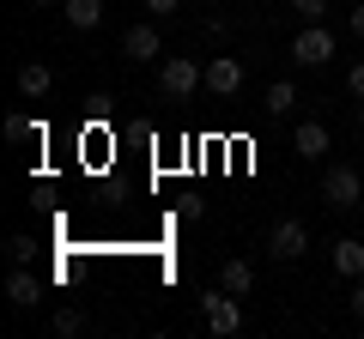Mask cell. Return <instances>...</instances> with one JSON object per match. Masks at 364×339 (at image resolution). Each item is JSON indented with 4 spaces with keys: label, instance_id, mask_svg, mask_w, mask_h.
<instances>
[{
    "label": "cell",
    "instance_id": "1",
    "mask_svg": "<svg viewBox=\"0 0 364 339\" xmlns=\"http://www.w3.org/2000/svg\"><path fill=\"white\" fill-rule=\"evenodd\" d=\"M207 85V67L200 61H188V55H164L158 61V91L164 97H188V91H200Z\"/></svg>",
    "mask_w": 364,
    "mask_h": 339
},
{
    "label": "cell",
    "instance_id": "2",
    "mask_svg": "<svg viewBox=\"0 0 364 339\" xmlns=\"http://www.w3.org/2000/svg\"><path fill=\"white\" fill-rule=\"evenodd\" d=\"M200 315H207V333H219V339L243 333V303H237V291H225V285L200 297Z\"/></svg>",
    "mask_w": 364,
    "mask_h": 339
},
{
    "label": "cell",
    "instance_id": "3",
    "mask_svg": "<svg viewBox=\"0 0 364 339\" xmlns=\"http://www.w3.org/2000/svg\"><path fill=\"white\" fill-rule=\"evenodd\" d=\"M322 200H328L334 212H352V206L364 200V176H358L352 164H328V176H322Z\"/></svg>",
    "mask_w": 364,
    "mask_h": 339
},
{
    "label": "cell",
    "instance_id": "4",
    "mask_svg": "<svg viewBox=\"0 0 364 339\" xmlns=\"http://www.w3.org/2000/svg\"><path fill=\"white\" fill-rule=\"evenodd\" d=\"M291 61L298 67H328L334 61V30L328 25H304L298 37H291Z\"/></svg>",
    "mask_w": 364,
    "mask_h": 339
},
{
    "label": "cell",
    "instance_id": "5",
    "mask_svg": "<svg viewBox=\"0 0 364 339\" xmlns=\"http://www.w3.org/2000/svg\"><path fill=\"white\" fill-rule=\"evenodd\" d=\"M267 248L279 255V261H298L304 248H310V230H304V218H279L267 230Z\"/></svg>",
    "mask_w": 364,
    "mask_h": 339
},
{
    "label": "cell",
    "instance_id": "6",
    "mask_svg": "<svg viewBox=\"0 0 364 339\" xmlns=\"http://www.w3.org/2000/svg\"><path fill=\"white\" fill-rule=\"evenodd\" d=\"M207 91L213 97H237L243 91V61H237V55H213L207 61Z\"/></svg>",
    "mask_w": 364,
    "mask_h": 339
},
{
    "label": "cell",
    "instance_id": "7",
    "mask_svg": "<svg viewBox=\"0 0 364 339\" xmlns=\"http://www.w3.org/2000/svg\"><path fill=\"white\" fill-rule=\"evenodd\" d=\"M122 55H134V61H158V55H164V37H158V25H128L122 30Z\"/></svg>",
    "mask_w": 364,
    "mask_h": 339
},
{
    "label": "cell",
    "instance_id": "8",
    "mask_svg": "<svg viewBox=\"0 0 364 339\" xmlns=\"http://www.w3.org/2000/svg\"><path fill=\"white\" fill-rule=\"evenodd\" d=\"M291 152H298V157H328V121H298Z\"/></svg>",
    "mask_w": 364,
    "mask_h": 339
},
{
    "label": "cell",
    "instance_id": "9",
    "mask_svg": "<svg viewBox=\"0 0 364 339\" xmlns=\"http://www.w3.org/2000/svg\"><path fill=\"white\" fill-rule=\"evenodd\" d=\"M334 273L340 279H364V243L358 236H340L334 243Z\"/></svg>",
    "mask_w": 364,
    "mask_h": 339
},
{
    "label": "cell",
    "instance_id": "10",
    "mask_svg": "<svg viewBox=\"0 0 364 339\" xmlns=\"http://www.w3.org/2000/svg\"><path fill=\"white\" fill-rule=\"evenodd\" d=\"M219 285H225V291H237V297H249V291H255V267H249L243 255H231V261L219 267Z\"/></svg>",
    "mask_w": 364,
    "mask_h": 339
},
{
    "label": "cell",
    "instance_id": "11",
    "mask_svg": "<svg viewBox=\"0 0 364 339\" xmlns=\"http://www.w3.org/2000/svg\"><path fill=\"white\" fill-rule=\"evenodd\" d=\"M37 297H43V285L25 273V267H13V273H6V303H13V309H31Z\"/></svg>",
    "mask_w": 364,
    "mask_h": 339
},
{
    "label": "cell",
    "instance_id": "12",
    "mask_svg": "<svg viewBox=\"0 0 364 339\" xmlns=\"http://www.w3.org/2000/svg\"><path fill=\"white\" fill-rule=\"evenodd\" d=\"M61 13L73 30H97L104 25V0H61Z\"/></svg>",
    "mask_w": 364,
    "mask_h": 339
},
{
    "label": "cell",
    "instance_id": "13",
    "mask_svg": "<svg viewBox=\"0 0 364 339\" xmlns=\"http://www.w3.org/2000/svg\"><path fill=\"white\" fill-rule=\"evenodd\" d=\"M49 85H55V73L43 61H25L18 67V97H49Z\"/></svg>",
    "mask_w": 364,
    "mask_h": 339
},
{
    "label": "cell",
    "instance_id": "14",
    "mask_svg": "<svg viewBox=\"0 0 364 339\" xmlns=\"http://www.w3.org/2000/svg\"><path fill=\"white\" fill-rule=\"evenodd\" d=\"M261 104H267V116H286V109H298V85H291V79H273Z\"/></svg>",
    "mask_w": 364,
    "mask_h": 339
},
{
    "label": "cell",
    "instance_id": "15",
    "mask_svg": "<svg viewBox=\"0 0 364 339\" xmlns=\"http://www.w3.org/2000/svg\"><path fill=\"white\" fill-rule=\"evenodd\" d=\"M6 140H13V145L37 140V145H43V121H31V116H6Z\"/></svg>",
    "mask_w": 364,
    "mask_h": 339
},
{
    "label": "cell",
    "instance_id": "16",
    "mask_svg": "<svg viewBox=\"0 0 364 339\" xmlns=\"http://www.w3.org/2000/svg\"><path fill=\"white\" fill-rule=\"evenodd\" d=\"M55 333H61V339H79V333H85V309H61V315H55Z\"/></svg>",
    "mask_w": 364,
    "mask_h": 339
},
{
    "label": "cell",
    "instance_id": "17",
    "mask_svg": "<svg viewBox=\"0 0 364 339\" xmlns=\"http://www.w3.org/2000/svg\"><path fill=\"white\" fill-rule=\"evenodd\" d=\"M31 255H37V236H6V261L13 267H25Z\"/></svg>",
    "mask_w": 364,
    "mask_h": 339
},
{
    "label": "cell",
    "instance_id": "18",
    "mask_svg": "<svg viewBox=\"0 0 364 339\" xmlns=\"http://www.w3.org/2000/svg\"><path fill=\"white\" fill-rule=\"evenodd\" d=\"M286 6L304 18V25H322V18H328V0H286Z\"/></svg>",
    "mask_w": 364,
    "mask_h": 339
},
{
    "label": "cell",
    "instance_id": "19",
    "mask_svg": "<svg viewBox=\"0 0 364 339\" xmlns=\"http://www.w3.org/2000/svg\"><path fill=\"white\" fill-rule=\"evenodd\" d=\"M346 91L364 104V61H352V67H346Z\"/></svg>",
    "mask_w": 364,
    "mask_h": 339
},
{
    "label": "cell",
    "instance_id": "20",
    "mask_svg": "<svg viewBox=\"0 0 364 339\" xmlns=\"http://www.w3.org/2000/svg\"><path fill=\"white\" fill-rule=\"evenodd\" d=\"M146 13H152V18H170V13H182V0H146Z\"/></svg>",
    "mask_w": 364,
    "mask_h": 339
},
{
    "label": "cell",
    "instance_id": "21",
    "mask_svg": "<svg viewBox=\"0 0 364 339\" xmlns=\"http://www.w3.org/2000/svg\"><path fill=\"white\" fill-rule=\"evenodd\" d=\"M346 309H352V315H358V321H364V285H352V297H346Z\"/></svg>",
    "mask_w": 364,
    "mask_h": 339
},
{
    "label": "cell",
    "instance_id": "22",
    "mask_svg": "<svg viewBox=\"0 0 364 339\" xmlns=\"http://www.w3.org/2000/svg\"><path fill=\"white\" fill-rule=\"evenodd\" d=\"M346 25H352V37L364 43V6H352V18H346Z\"/></svg>",
    "mask_w": 364,
    "mask_h": 339
},
{
    "label": "cell",
    "instance_id": "23",
    "mask_svg": "<svg viewBox=\"0 0 364 339\" xmlns=\"http://www.w3.org/2000/svg\"><path fill=\"white\" fill-rule=\"evenodd\" d=\"M31 6H61V0H31Z\"/></svg>",
    "mask_w": 364,
    "mask_h": 339
}]
</instances>
